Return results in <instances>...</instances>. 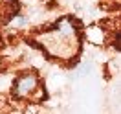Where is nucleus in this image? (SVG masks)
<instances>
[{"label": "nucleus", "mask_w": 121, "mask_h": 114, "mask_svg": "<svg viewBox=\"0 0 121 114\" xmlns=\"http://www.w3.org/2000/svg\"><path fill=\"white\" fill-rule=\"evenodd\" d=\"M81 30L75 18L62 17L35 35V44L55 61L72 63L81 52Z\"/></svg>", "instance_id": "f257e3e1"}, {"label": "nucleus", "mask_w": 121, "mask_h": 114, "mask_svg": "<svg viewBox=\"0 0 121 114\" xmlns=\"http://www.w3.org/2000/svg\"><path fill=\"white\" fill-rule=\"evenodd\" d=\"M40 88H42V83L35 70L18 74L17 79L13 81V96L17 99H35Z\"/></svg>", "instance_id": "f03ea898"}]
</instances>
